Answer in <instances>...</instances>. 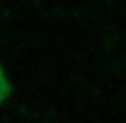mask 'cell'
Wrapping results in <instances>:
<instances>
[{
    "mask_svg": "<svg viewBox=\"0 0 126 123\" xmlns=\"http://www.w3.org/2000/svg\"><path fill=\"white\" fill-rule=\"evenodd\" d=\"M14 91L15 88L11 77H10L6 66L0 61V108L10 101V99L14 95Z\"/></svg>",
    "mask_w": 126,
    "mask_h": 123,
    "instance_id": "obj_1",
    "label": "cell"
}]
</instances>
